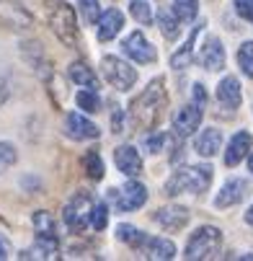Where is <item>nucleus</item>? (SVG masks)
Segmentation results:
<instances>
[{"mask_svg":"<svg viewBox=\"0 0 253 261\" xmlns=\"http://www.w3.org/2000/svg\"><path fill=\"white\" fill-rule=\"evenodd\" d=\"M165 106V93H163V81H153V86L145 91L129 109L132 114V124L134 127H153L160 117V109Z\"/></svg>","mask_w":253,"mask_h":261,"instance_id":"nucleus-1","label":"nucleus"},{"mask_svg":"<svg viewBox=\"0 0 253 261\" xmlns=\"http://www.w3.org/2000/svg\"><path fill=\"white\" fill-rule=\"evenodd\" d=\"M212 181V168L209 166H189V168H181L176 171L168 184H165V194L176 197V194H184V192H204Z\"/></svg>","mask_w":253,"mask_h":261,"instance_id":"nucleus-2","label":"nucleus"},{"mask_svg":"<svg viewBox=\"0 0 253 261\" xmlns=\"http://www.w3.org/2000/svg\"><path fill=\"white\" fill-rule=\"evenodd\" d=\"M220 241H222V236H220L217 228H212V225L199 228L186 243V258H207V256H212L217 251V246H220Z\"/></svg>","mask_w":253,"mask_h":261,"instance_id":"nucleus-3","label":"nucleus"},{"mask_svg":"<svg viewBox=\"0 0 253 261\" xmlns=\"http://www.w3.org/2000/svg\"><path fill=\"white\" fill-rule=\"evenodd\" d=\"M101 67H103L106 81L111 83L114 88H119V91H129V88L137 83V70L129 67V65H127L124 60H119V57H103Z\"/></svg>","mask_w":253,"mask_h":261,"instance_id":"nucleus-4","label":"nucleus"},{"mask_svg":"<svg viewBox=\"0 0 253 261\" xmlns=\"http://www.w3.org/2000/svg\"><path fill=\"white\" fill-rule=\"evenodd\" d=\"M111 199L119 204V210L132 212V210H139L145 202H148V189H145L142 184L132 181V184L124 186V189H111Z\"/></svg>","mask_w":253,"mask_h":261,"instance_id":"nucleus-5","label":"nucleus"},{"mask_svg":"<svg viewBox=\"0 0 253 261\" xmlns=\"http://www.w3.org/2000/svg\"><path fill=\"white\" fill-rule=\"evenodd\" d=\"M49 23H52L54 34L60 36L62 42H72V39H75L78 26H75V16H72V8H70L67 3H57V8L52 11Z\"/></svg>","mask_w":253,"mask_h":261,"instance_id":"nucleus-6","label":"nucleus"},{"mask_svg":"<svg viewBox=\"0 0 253 261\" xmlns=\"http://www.w3.org/2000/svg\"><path fill=\"white\" fill-rule=\"evenodd\" d=\"M122 49L127 52V57H132L134 62H155V47L145 39V34L142 31H132L127 39H124V44H122Z\"/></svg>","mask_w":253,"mask_h":261,"instance_id":"nucleus-7","label":"nucleus"},{"mask_svg":"<svg viewBox=\"0 0 253 261\" xmlns=\"http://www.w3.org/2000/svg\"><path fill=\"white\" fill-rule=\"evenodd\" d=\"M88 202H91V197L83 192V194H78V197H72L70 199V204L65 207V222L72 228V230H80L83 225H86V220H88Z\"/></svg>","mask_w":253,"mask_h":261,"instance_id":"nucleus-8","label":"nucleus"},{"mask_svg":"<svg viewBox=\"0 0 253 261\" xmlns=\"http://www.w3.org/2000/svg\"><path fill=\"white\" fill-rule=\"evenodd\" d=\"M65 135L72 140H93L98 137V127L88 122L83 114H67L65 117Z\"/></svg>","mask_w":253,"mask_h":261,"instance_id":"nucleus-9","label":"nucleus"},{"mask_svg":"<svg viewBox=\"0 0 253 261\" xmlns=\"http://www.w3.org/2000/svg\"><path fill=\"white\" fill-rule=\"evenodd\" d=\"M114 163H117V168H119L124 176H137V173H142V158H139V153L134 150L132 145L117 147V150H114Z\"/></svg>","mask_w":253,"mask_h":261,"instance_id":"nucleus-10","label":"nucleus"},{"mask_svg":"<svg viewBox=\"0 0 253 261\" xmlns=\"http://www.w3.org/2000/svg\"><path fill=\"white\" fill-rule=\"evenodd\" d=\"M202 122V106L199 103H189L184 109H178V114L173 119V127L178 135H191Z\"/></svg>","mask_w":253,"mask_h":261,"instance_id":"nucleus-11","label":"nucleus"},{"mask_svg":"<svg viewBox=\"0 0 253 261\" xmlns=\"http://www.w3.org/2000/svg\"><path fill=\"white\" fill-rule=\"evenodd\" d=\"M98 39L101 42H111L114 36L122 31V26H124V16H122V11H117V8H108L106 13H101V18H98Z\"/></svg>","mask_w":253,"mask_h":261,"instance_id":"nucleus-12","label":"nucleus"},{"mask_svg":"<svg viewBox=\"0 0 253 261\" xmlns=\"http://www.w3.org/2000/svg\"><path fill=\"white\" fill-rule=\"evenodd\" d=\"M202 65L207 70H222L225 67V49H222V42L217 39V36H209V39L204 42Z\"/></svg>","mask_w":253,"mask_h":261,"instance_id":"nucleus-13","label":"nucleus"},{"mask_svg":"<svg viewBox=\"0 0 253 261\" xmlns=\"http://www.w3.org/2000/svg\"><path fill=\"white\" fill-rule=\"evenodd\" d=\"M250 145H253V137H250L248 132H238V135L230 140L228 150H225V163H228V166H238V163L250 153Z\"/></svg>","mask_w":253,"mask_h":261,"instance_id":"nucleus-14","label":"nucleus"},{"mask_svg":"<svg viewBox=\"0 0 253 261\" xmlns=\"http://www.w3.org/2000/svg\"><path fill=\"white\" fill-rule=\"evenodd\" d=\"M155 220H158V225H163L168 230H181L189 222V212L184 207H163V210H158Z\"/></svg>","mask_w":253,"mask_h":261,"instance_id":"nucleus-15","label":"nucleus"},{"mask_svg":"<svg viewBox=\"0 0 253 261\" xmlns=\"http://www.w3.org/2000/svg\"><path fill=\"white\" fill-rule=\"evenodd\" d=\"M243 194H245V181L243 178H233V181H228L222 186V192L217 194L214 204L217 207H233V204H238L243 199Z\"/></svg>","mask_w":253,"mask_h":261,"instance_id":"nucleus-16","label":"nucleus"},{"mask_svg":"<svg viewBox=\"0 0 253 261\" xmlns=\"http://www.w3.org/2000/svg\"><path fill=\"white\" fill-rule=\"evenodd\" d=\"M217 98H220V103L228 106V109H238L240 101H243V96H240V83H238L233 75L225 78L220 86H217Z\"/></svg>","mask_w":253,"mask_h":261,"instance_id":"nucleus-17","label":"nucleus"},{"mask_svg":"<svg viewBox=\"0 0 253 261\" xmlns=\"http://www.w3.org/2000/svg\"><path fill=\"white\" fill-rule=\"evenodd\" d=\"M220 145H222V132L214 129V127H209V129H204V132L199 135V140H196V153L204 155V158H212L217 150H220Z\"/></svg>","mask_w":253,"mask_h":261,"instance_id":"nucleus-18","label":"nucleus"},{"mask_svg":"<svg viewBox=\"0 0 253 261\" xmlns=\"http://www.w3.org/2000/svg\"><path fill=\"white\" fill-rule=\"evenodd\" d=\"M145 251H148L150 258H173L176 246L168 238H150V241H145Z\"/></svg>","mask_w":253,"mask_h":261,"instance_id":"nucleus-19","label":"nucleus"},{"mask_svg":"<svg viewBox=\"0 0 253 261\" xmlns=\"http://www.w3.org/2000/svg\"><path fill=\"white\" fill-rule=\"evenodd\" d=\"M70 78L75 81V83H80V86L98 88V81H96V75H93V70H91L88 65H83V62H72V65H70Z\"/></svg>","mask_w":253,"mask_h":261,"instance_id":"nucleus-20","label":"nucleus"},{"mask_svg":"<svg viewBox=\"0 0 253 261\" xmlns=\"http://www.w3.org/2000/svg\"><path fill=\"white\" fill-rule=\"evenodd\" d=\"M158 23H160L163 36H168V39H176V36H178V16L173 13V8H171V11H168V8H160Z\"/></svg>","mask_w":253,"mask_h":261,"instance_id":"nucleus-21","label":"nucleus"},{"mask_svg":"<svg viewBox=\"0 0 253 261\" xmlns=\"http://www.w3.org/2000/svg\"><path fill=\"white\" fill-rule=\"evenodd\" d=\"M173 13L178 16V21H194L196 13H199V3L196 0H176Z\"/></svg>","mask_w":253,"mask_h":261,"instance_id":"nucleus-22","label":"nucleus"},{"mask_svg":"<svg viewBox=\"0 0 253 261\" xmlns=\"http://www.w3.org/2000/svg\"><path fill=\"white\" fill-rule=\"evenodd\" d=\"M196 34H199V26H196V29H194V34L189 36V42L184 44V49H181V52H176V55H173L171 65H173L176 70H181V67H186V65L191 62V49H194V39H196Z\"/></svg>","mask_w":253,"mask_h":261,"instance_id":"nucleus-23","label":"nucleus"},{"mask_svg":"<svg viewBox=\"0 0 253 261\" xmlns=\"http://www.w3.org/2000/svg\"><path fill=\"white\" fill-rule=\"evenodd\" d=\"M238 65H240V70L245 72L248 78H253V42L240 44V49H238Z\"/></svg>","mask_w":253,"mask_h":261,"instance_id":"nucleus-24","label":"nucleus"},{"mask_svg":"<svg viewBox=\"0 0 253 261\" xmlns=\"http://www.w3.org/2000/svg\"><path fill=\"white\" fill-rule=\"evenodd\" d=\"M117 233H119V241H124L129 246H142L145 241H148V238H145V233H139L134 225H119Z\"/></svg>","mask_w":253,"mask_h":261,"instance_id":"nucleus-25","label":"nucleus"},{"mask_svg":"<svg viewBox=\"0 0 253 261\" xmlns=\"http://www.w3.org/2000/svg\"><path fill=\"white\" fill-rule=\"evenodd\" d=\"M75 101H78V106H80V109H86V111H98V109H101V98H98V93H96L93 88L80 91Z\"/></svg>","mask_w":253,"mask_h":261,"instance_id":"nucleus-26","label":"nucleus"},{"mask_svg":"<svg viewBox=\"0 0 253 261\" xmlns=\"http://www.w3.org/2000/svg\"><path fill=\"white\" fill-rule=\"evenodd\" d=\"M18 153H16V147L11 142H0V173H3L6 168H11L16 163Z\"/></svg>","mask_w":253,"mask_h":261,"instance_id":"nucleus-27","label":"nucleus"},{"mask_svg":"<svg viewBox=\"0 0 253 261\" xmlns=\"http://www.w3.org/2000/svg\"><path fill=\"white\" fill-rule=\"evenodd\" d=\"M129 11H132V16H134L139 23H150V21H153V11H150V6L145 3V0H132Z\"/></svg>","mask_w":253,"mask_h":261,"instance_id":"nucleus-28","label":"nucleus"},{"mask_svg":"<svg viewBox=\"0 0 253 261\" xmlns=\"http://www.w3.org/2000/svg\"><path fill=\"white\" fill-rule=\"evenodd\" d=\"M80 13H83L86 23H98V18H101L98 0H80Z\"/></svg>","mask_w":253,"mask_h":261,"instance_id":"nucleus-29","label":"nucleus"},{"mask_svg":"<svg viewBox=\"0 0 253 261\" xmlns=\"http://www.w3.org/2000/svg\"><path fill=\"white\" fill-rule=\"evenodd\" d=\"M83 163H86V171H88L91 178H101V176H103V163H101V158H98L96 150H91Z\"/></svg>","mask_w":253,"mask_h":261,"instance_id":"nucleus-30","label":"nucleus"},{"mask_svg":"<svg viewBox=\"0 0 253 261\" xmlns=\"http://www.w3.org/2000/svg\"><path fill=\"white\" fill-rule=\"evenodd\" d=\"M106 222H108V210H106V204H96V207L91 210V225H93L96 230H103Z\"/></svg>","mask_w":253,"mask_h":261,"instance_id":"nucleus-31","label":"nucleus"},{"mask_svg":"<svg viewBox=\"0 0 253 261\" xmlns=\"http://www.w3.org/2000/svg\"><path fill=\"white\" fill-rule=\"evenodd\" d=\"M34 225H36V230L44 233V236H54V222H52V217L47 212H36L34 215Z\"/></svg>","mask_w":253,"mask_h":261,"instance_id":"nucleus-32","label":"nucleus"},{"mask_svg":"<svg viewBox=\"0 0 253 261\" xmlns=\"http://www.w3.org/2000/svg\"><path fill=\"white\" fill-rule=\"evenodd\" d=\"M235 11L240 18L253 21V0H235Z\"/></svg>","mask_w":253,"mask_h":261,"instance_id":"nucleus-33","label":"nucleus"},{"mask_svg":"<svg viewBox=\"0 0 253 261\" xmlns=\"http://www.w3.org/2000/svg\"><path fill=\"white\" fill-rule=\"evenodd\" d=\"M165 142V135H155V137H145V147L148 153H160V147Z\"/></svg>","mask_w":253,"mask_h":261,"instance_id":"nucleus-34","label":"nucleus"},{"mask_svg":"<svg viewBox=\"0 0 253 261\" xmlns=\"http://www.w3.org/2000/svg\"><path fill=\"white\" fill-rule=\"evenodd\" d=\"M194 96H196L199 106H204V101H207V93H204V86H202V83H196V86H194Z\"/></svg>","mask_w":253,"mask_h":261,"instance_id":"nucleus-35","label":"nucleus"},{"mask_svg":"<svg viewBox=\"0 0 253 261\" xmlns=\"http://www.w3.org/2000/svg\"><path fill=\"white\" fill-rule=\"evenodd\" d=\"M114 132H122V111H119V106L114 111Z\"/></svg>","mask_w":253,"mask_h":261,"instance_id":"nucleus-36","label":"nucleus"},{"mask_svg":"<svg viewBox=\"0 0 253 261\" xmlns=\"http://www.w3.org/2000/svg\"><path fill=\"white\" fill-rule=\"evenodd\" d=\"M3 258H8V243L0 238V261H3Z\"/></svg>","mask_w":253,"mask_h":261,"instance_id":"nucleus-37","label":"nucleus"},{"mask_svg":"<svg viewBox=\"0 0 253 261\" xmlns=\"http://www.w3.org/2000/svg\"><path fill=\"white\" fill-rule=\"evenodd\" d=\"M8 86L6 83H0V101H6V96H8V91H6Z\"/></svg>","mask_w":253,"mask_h":261,"instance_id":"nucleus-38","label":"nucleus"},{"mask_svg":"<svg viewBox=\"0 0 253 261\" xmlns=\"http://www.w3.org/2000/svg\"><path fill=\"white\" fill-rule=\"evenodd\" d=\"M245 220H248V225H253V207L248 210V215H245Z\"/></svg>","mask_w":253,"mask_h":261,"instance_id":"nucleus-39","label":"nucleus"},{"mask_svg":"<svg viewBox=\"0 0 253 261\" xmlns=\"http://www.w3.org/2000/svg\"><path fill=\"white\" fill-rule=\"evenodd\" d=\"M248 171L253 173V153H250V158H248Z\"/></svg>","mask_w":253,"mask_h":261,"instance_id":"nucleus-40","label":"nucleus"}]
</instances>
